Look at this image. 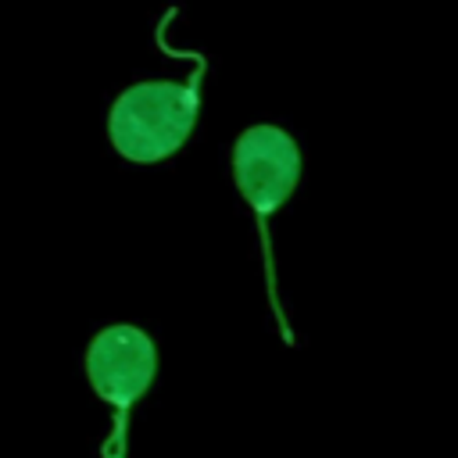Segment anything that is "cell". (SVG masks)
Masks as SVG:
<instances>
[{
    "label": "cell",
    "instance_id": "cell-1",
    "mask_svg": "<svg viewBox=\"0 0 458 458\" xmlns=\"http://www.w3.org/2000/svg\"><path fill=\"white\" fill-rule=\"evenodd\" d=\"M233 182L240 190V197L247 200L254 225H258V247H261V261H265V293H268V308L276 318V329L283 336L286 347H297V336L290 329L286 308L279 301V283H276V254H272V215L293 197L304 161H301V147L297 140L268 122L247 125L236 143H233Z\"/></svg>",
    "mask_w": 458,
    "mask_h": 458
},
{
    "label": "cell",
    "instance_id": "cell-2",
    "mask_svg": "<svg viewBox=\"0 0 458 458\" xmlns=\"http://www.w3.org/2000/svg\"><path fill=\"white\" fill-rule=\"evenodd\" d=\"M208 61L186 79H140L107 107V143L132 165H157L182 150L200 114V86Z\"/></svg>",
    "mask_w": 458,
    "mask_h": 458
},
{
    "label": "cell",
    "instance_id": "cell-3",
    "mask_svg": "<svg viewBox=\"0 0 458 458\" xmlns=\"http://www.w3.org/2000/svg\"><path fill=\"white\" fill-rule=\"evenodd\" d=\"M82 372L97 401L111 411V429L100 458H129V426L136 401L157 379V344L132 322H111L97 329L82 354Z\"/></svg>",
    "mask_w": 458,
    "mask_h": 458
}]
</instances>
